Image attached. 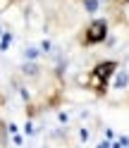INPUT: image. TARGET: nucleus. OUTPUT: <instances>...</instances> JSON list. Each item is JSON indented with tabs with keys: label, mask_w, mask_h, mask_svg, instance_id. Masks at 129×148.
Returning a JSON list of instances; mask_svg holds the SVG:
<instances>
[{
	"label": "nucleus",
	"mask_w": 129,
	"mask_h": 148,
	"mask_svg": "<svg viewBox=\"0 0 129 148\" xmlns=\"http://www.w3.org/2000/svg\"><path fill=\"white\" fill-rule=\"evenodd\" d=\"M10 3H12V0H0V12H7V10H10Z\"/></svg>",
	"instance_id": "9"
},
{
	"label": "nucleus",
	"mask_w": 129,
	"mask_h": 148,
	"mask_svg": "<svg viewBox=\"0 0 129 148\" xmlns=\"http://www.w3.org/2000/svg\"><path fill=\"white\" fill-rule=\"evenodd\" d=\"M127 84H129V74H127V69H119L117 77H115V86L117 88H127Z\"/></svg>",
	"instance_id": "3"
},
{
	"label": "nucleus",
	"mask_w": 129,
	"mask_h": 148,
	"mask_svg": "<svg viewBox=\"0 0 129 148\" xmlns=\"http://www.w3.org/2000/svg\"><path fill=\"white\" fill-rule=\"evenodd\" d=\"M124 22H129V5L124 7Z\"/></svg>",
	"instance_id": "10"
},
{
	"label": "nucleus",
	"mask_w": 129,
	"mask_h": 148,
	"mask_svg": "<svg viewBox=\"0 0 129 148\" xmlns=\"http://www.w3.org/2000/svg\"><path fill=\"white\" fill-rule=\"evenodd\" d=\"M29 24L34 26V29L41 24V17H38V5H31V7H29Z\"/></svg>",
	"instance_id": "4"
},
{
	"label": "nucleus",
	"mask_w": 129,
	"mask_h": 148,
	"mask_svg": "<svg viewBox=\"0 0 129 148\" xmlns=\"http://www.w3.org/2000/svg\"><path fill=\"white\" fill-rule=\"evenodd\" d=\"M22 72L29 74V77H36V74H38V64H36V62H26L24 67H22Z\"/></svg>",
	"instance_id": "5"
},
{
	"label": "nucleus",
	"mask_w": 129,
	"mask_h": 148,
	"mask_svg": "<svg viewBox=\"0 0 129 148\" xmlns=\"http://www.w3.org/2000/svg\"><path fill=\"white\" fill-rule=\"evenodd\" d=\"M113 72H117V62L108 60V62H100V64H96V67H93V72H91V74H96V77H98L100 81H108V79H110V74H113Z\"/></svg>",
	"instance_id": "2"
},
{
	"label": "nucleus",
	"mask_w": 129,
	"mask_h": 148,
	"mask_svg": "<svg viewBox=\"0 0 129 148\" xmlns=\"http://www.w3.org/2000/svg\"><path fill=\"white\" fill-rule=\"evenodd\" d=\"M24 58H26V60H31V62H34L36 58H38V50H36V48H26V50H24Z\"/></svg>",
	"instance_id": "6"
},
{
	"label": "nucleus",
	"mask_w": 129,
	"mask_h": 148,
	"mask_svg": "<svg viewBox=\"0 0 129 148\" xmlns=\"http://www.w3.org/2000/svg\"><path fill=\"white\" fill-rule=\"evenodd\" d=\"M84 7L89 12H96L98 10V0H84Z\"/></svg>",
	"instance_id": "8"
},
{
	"label": "nucleus",
	"mask_w": 129,
	"mask_h": 148,
	"mask_svg": "<svg viewBox=\"0 0 129 148\" xmlns=\"http://www.w3.org/2000/svg\"><path fill=\"white\" fill-rule=\"evenodd\" d=\"M10 41H12V34H5L3 41H0V50H7V48H10Z\"/></svg>",
	"instance_id": "7"
},
{
	"label": "nucleus",
	"mask_w": 129,
	"mask_h": 148,
	"mask_svg": "<svg viewBox=\"0 0 129 148\" xmlns=\"http://www.w3.org/2000/svg\"><path fill=\"white\" fill-rule=\"evenodd\" d=\"M105 38H108V22H105V19L91 22L89 29H86V36H84V43H86V45H96V43L105 41Z\"/></svg>",
	"instance_id": "1"
}]
</instances>
